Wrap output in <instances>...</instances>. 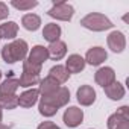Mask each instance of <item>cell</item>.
Instances as JSON below:
<instances>
[{
    "mask_svg": "<svg viewBox=\"0 0 129 129\" xmlns=\"http://www.w3.org/2000/svg\"><path fill=\"white\" fill-rule=\"evenodd\" d=\"M47 59H49V53H47V47L44 46H34L27 58V61L35 64V66H43Z\"/></svg>",
    "mask_w": 129,
    "mask_h": 129,
    "instance_id": "7c38bea8",
    "label": "cell"
},
{
    "mask_svg": "<svg viewBox=\"0 0 129 129\" xmlns=\"http://www.w3.org/2000/svg\"><path fill=\"white\" fill-rule=\"evenodd\" d=\"M49 76H50L52 79H55V81L61 85V84H66V82L69 81L70 73L66 70V67H64V66H58V64H56L55 67H52V69H50Z\"/></svg>",
    "mask_w": 129,
    "mask_h": 129,
    "instance_id": "ac0fdd59",
    "label": "cell"
},
{
    "mask_svg": "<svg viewBox=\"0 0 129 129\" xmlns=\"http://www.w3.org/2000/svg\"><path fill=\"white\" fill-rule=\"evenodd\" d=\"M23 72L34 73V75H40V73H41V66H35V64L29 62L27 59H24V61H23Z\"/></svg>",
    "mask_w": 129,
    "mask_h": 129,
    "instance_id": "d4e9b609",
    "label": "cell"
},
{
    "mask_svg": "<svg viewBox=\"0 0 129 129\" xmlns=\"http://www.w3.org/2000/svg\"><path fill=\"white\" fill-rule=\"evenodd\" d=\"M106 58H108L106 50H105L103 47H99V46H97V47H91V49L87 52V55H85V62H88L90 66L97 67V66H100L103 61H106Z\"/></svg>",
    "mask_w": 129,
    "mask_h": 129,
    "instance_id": "9c48e42d",
    "label": "cell"
},
{
    "mask_svg": "<svg viewBox=\"0 0 129 129\" xmlns=\"http://www.w3.org/2000/svg\"><path fill=\"white\" fill-rule=\"evenodd\" d=\"M0 79H2V70H0Z\"/></svg>",
    "mask_w": 129,
    "mask_h": 129,
    "instance_id": "4dcf8cb0",
    "label": "cell"
},
{
    "mask_svg": "<svg viewBox=\"0 0 129 129\" xmlns=\"http://www.w3.org/2000/svg\"><path fill=\"white\" fill-rule=\"evenodd\" d=\"M9 15V9H8V5L0 2V20H5L6 17Z\"/></svg>",
    "mask_w": 129,
    "mask_h": 129,
    "instance_id": "484cf974",
    "label": "cell"
},
{
    "mask_svg": "<svg viewBox=\"0 0 129 129\" xmlns=\"http://www.w3.org/2000/svg\"><path fill=\"white\" fill-rule=\"evenodd\" d=\"M40 97V91L38 88H30V90H26L24 93H21L18 96V106L21 108H32L37 100Z\"/></svg>",
    "mask_w": 129,
    "mask_h": 129,
    "instance_id": "8fae6325",
    "label": "cell"
},
{
    "mask_svg": "<svg viewBox=\"0 0 129 129\" xmlns=\"http://www.w3.org/2000/svg\"><path fill=\"white\" fill-rule=\"evenodd\" d=\"M106 43H108V47L114 52V53H121L126 47V37L123 32L120 30H114L108 35L106 38Z\"/></svg>",
    "mask_w": 129,
    "mask_h": 129,
    "instance_id": "8992f818",
    "label": "cell"
},
{
    "mask_svg": "<svg viewBox=\"0 0 129 129\" xmlns=\"http://www.w3.org/2000/svg\"><path fill=\"white\" fill-rule=\"evenodd\" d=\"M66 70L72 75V73H81L84 69H85V59L81 56V55H76V53H73V55H70L69 58H67V61H66Z\"/></svg>",
    "mask_w": 129,
    "mask_h": 129,
    "instance_id": "30bf717a",
    "label": "cell"
},
{
    "mask_svg": "<svg viewBox=\"0 0 129 129\" xmlns=\"http://www.w3.org/2000/svg\"><path fill=\"white\" fill-rule=\"evenodd\" d=\"M0 40H2V38H0Z\"/></svg>",
    "mask_w": 129,
    "mask_h": 129,
    "instance_id": "1f68e13d",
    "label": "cell"
},
{
    "mask_svg": "<svg viewBox=\"0 0 129 129\" xmlns=\"http://www.w3.org/2000/svg\"><path fill=\"white\" fill-rule=\"evenodd\" d=\"M47 53H49V58L53 59V61H61L64 56L67 55V44L64 41H56V43H52L49 47H47Z\"/></svg>",
    "mask_w": 129,
    "mask_h": 129,
    "instance_id": "4fadbf2b",
    "label": "cell"
},
{
    "mask_svg": "<svg viewBox=\"0 0 129 129\" xmlns=\"http://www.w3.org/2000/svg\"><path fill=\"white\" fill-rule=\"evenodd\" d=\"M18 34V24L15 21H6L0 24V38L5 40H15Z\"/></svg>",
    "mask_w": 129,
    "mask_h": 129,
    "instance_id": "2e32d148",
    "label": "cell"
},
{
    "mask_svg": "<svg viewBox=\"0 0 129 129\" xmlns=\"http://www.w3.org/2000/svg\"><path fill=\"white\" fill-rule=\"evenodd\" d=\"M27 52L29 47L24 40H14L2 49V58L6 64H15L18 61H24Z\"/></svg>",
    "mask_w": 129,
    "mask_h": 129,
    "instance_id": "7a4b0ae2",
    "label": "cell"
},
{
    "mask_svg": "<svg viewBox=\"0 0 129 129\" xmlns=\"http://www.w3.org/2000/svg\"><path fill=\"white\" fill-rule=\"evenodd\" d=\"M0 129H11V127L6 126V124H0Z\"/></svg>",
    "mask_w": 129,
    "mask_h": 129,
    "instance_id": "f1b7e54d",
    "label": "cell"
},
{
    "mask_svg": "<svg viewBox=\"0 0 129 129\" xmlns=\"http://www.w3.org/2000/svg\"><path fill=\"white\" fill-rule=\"evenodd\" d=\"M49 17L52 18H56V20H61V21H70L75 15V8L72 5H69L67 2H53V6L49 9L47 12Z\"/></svg>",
    "mask_w": 129,
    "mask_h": 129,
    "instance_id": "277c9868",
    "label": "cell"
},
{
    "mask_svg": "<svg viewBox=\"0 0 129 129\" xmlns=\"http://www.w3.org/2000/svg\"><path fill=\"white\" fill-rule=\"evenodd\" d=\"M117 114L129 120V106H120V108L117 109Z\"/></svg>",
    "mask_w": 129,
    "mask_h": 129,
    "instance_id": "83f0119b",
    "label": "cell"
},
{
    "mask_svg": "<svg viewBox=\"0 0 129 129\" xmlns=\"http://www.w3.org/2000/svg\"><path fill=\"white\" fill-rule=\"evenodd\" d=\"M84 120V111L78 106H70L66 109V112H64L62 115V121L66 123V126L69 127H76L82 123Z\"/></svg>",
    "mask_w": 129,
    "mask_h": 129,
    "instance_id": "5b68a950",
    "label": "cell"
},
{
    "mask_svg": "<svg viewBox=\"0 0 129 129\" xmlns=\"http://www.w3.org/2000/svg\"><path fill=\"white\" fill-rule=\"evenodd\" d=\"M37 129H61L58 124H55L53 121H43L41 124H38Z\"/></svg>",
    "mask_w": 129,
    "mask_h": 129,
    "instance_id": "4316f807",
    "label": "cell"
},
{
    "mask_svg": "<svg viewBox=\"0 0 129 129\" xmlns=\"http://www.w3.org/2000/svg\"><path fill=\"white\" fill-rule=\"evenodd\" d=\"M76 97L82 106H91L96 102V91L91 85H81L76 91Z\"/></svg>",
    "mask_w": 129,
    "mask_h": 129,
    "instance_id": "52a82bcc",
    "label": "cell"
},
{
    "mask_svg": "<svg viewBox=\"0 0 129 129\" xmlns=\"http://www.w3.org/2000/svg\"><path fill=\"white\" fill-rule=\"evenodd\" d=\"M70 102V91L66 87H61L58 91L49 96H43L38 103V111L44 117H53L59 108L66 106Z\"/></svg>",
    "mask_w": 129,
    "mask_h": 129,
    "instance_id": "6da1fadb",
    "label": "cell"
},
{
    "mask_svg": "<svg viewBox=\"0 0 129 129\" xmlns=\"http://www.w3.org/2000/svg\"><path fill=\"white\" fill-rule=\"evenodd\" d=\"M103 90H105V94H106L111 100H120V99L124 97V87H123L120 82H117V81L112 82L111 85L105 87Z\"/></svg>",
    "mask_w": 129,
    "mask_h": 129,
    "instance_id": "e0dca14e",
    "label": "cell"
},
{
    "mask_svg": "<svg viewBox=\"0 0 129 129\" xmlns=\"http://www.w3.org/2000/svg\"><path fill=\"white\" fill-rule=\"evenodd\" d=\"M21 24H23V27L26 30L35 32L41 26V18L37 14H24L23 18H21Z\"/></svg>",
    "mask_w": 129,
    "mask_h": 129,
    "instance_id": "ffe728a7",
    "label": "cell"
},
{
    "mask_svg": "<svg viewBox=\"0 0 129 129\" xmlns=\"http://www.w3.org/2000/svg\"><path fill=\"white\" fill-rule=\"evenodd\" d=\"M18 87H20L18 79L14 78V76H8L2 84H0V94H15Z\"/></svg>",
    "mask_w": 129,
    "mask_h": 129,
    "instance_id": "d6986e66",
    "label": "cell"
},
{
    "mask_svg": "<svg viewBox=\"0 0 129 129\" xmlns=\"http://www.w3.org/2000/svg\"><path fill=\"white\" fill-rule=\"evenodd\" d=\"M59 37H61V27H59V24L49 23V24L44 26V29H43V38L46 41H49L52 44V43L59 41Z\"/></svg>",
    "mask_w": 129,
    "mask_h": 129,
    "instance_id": "9a60e30c",
    "label": "cell"
},
{
    "mask_svg": "<svg viewBox=\"0 0 129 129\" xmlns=\"http://www.w3.org/2000/svg\"><path fill=\"white\" fill-rule=\"evenodd\" d=\"M2 118H3V114H2V108H0V124H2Z\"/></svg>",
    "mask_w": 129,
    "mask_h": 129,
    "instance_id": "f546056e",
    "label": "cell"
},
{
    "mask_svg": "<svg viewBox=\"0 0 129 129\" xmlns=\"http://www.w3.org/2000/svg\"><path fill=\"white\" fill-rule=\"evenodd\" d=\"M81 26H84L85 29L93 30V32H103V30L112 29L114 24L106 15H103L100 12H91V14H87L81 20Z\"/></svg>",
    "mask_w": 129,
    "mask_h": 129,
    "instance_id": "3957f363",
    "label": "cell"
},
{
    "mask_svg": "<svg viewBox=\"0 0 129 129\" xmlns=\"http://www.w3.org/2000/svg\"><path fill=\"white\" fill-rule=\"evenodd\" d=\"M94 81L97 85L105 88V87L111 85L112 82H115V72L111 67H100L94 75Z\"/></svg>",
    "mask_w": 129,
    "mask_h": 129,
    "instance_id": "ba28073f",
    "label": "cell"
},
{
    "mask_svg": "<svg viewBox=\"0 0 129 129\" xmlns=\"http://www.w3.org/2000/svg\"><path fill=\"white\" fill-rule=\"evenodd\" d=\"M108 129H129V120L114 112L108 117Z\"/></svg>",
    "mask_w": 129,
    "mask_h": 129,
    "instance_id": "44dd1931",
    "label": "cell"
},
{
    "mask_svg": "<svg viewBox=\"0 0 129 129\" xmlns=\"http://www.w3.org/2000/svg\"><path fill=\"white\" fill-rule=\"evenodd\" d=\"M40 75H34V73H27V72H23L20 79H18V84L20 87L23 88H27V87H32V85H37L40 84Z\"/></svg>",
    "mask_w": 129,
    "mask_h": 129,
    "instance_id": "603a6c76",
    "label": "cell"
},
{
    "mask_svg": "<svg viewBox=\"0 0 129 129\" xmlns=\"http://www.w3.org/2000/svg\"><path fill=\"white\" fill-rule=\"evenodd\" d=\"M11 6H14L15 9H20V11H29L35 6H38V2L37 0H12L11 2Z\"/></svg>",
    "mask_w": 129,
    "mask_h": 129,
    "instance_id": "cb8c5ba5",
    "label": "cell"
},
{
    "mask_svg": "<svg viewBox=\"0 0 129 129\" xmlns=\"http://www.w3.org/2000/svg\"><path fill=\"white\" fill-rule=\"evenodd\" d=\"M18 106V96L15 94H0V108L15 109Z\"/></svg>",
    "mask_w": 129,
    "mask_h": 129,
    "instance_id": "7402d4cb",
    "label": "cell"
},
{
    "mask_svg": "<svg viewBox=\"0 0 129 129\" xmlns=\"http://www.w3.org/2000/svg\"><path fill=\"white\" fill-rule=\"evenodd\" d=\"M59 88H61V85L55 79H52L50 76H47V78H44V79L40 81L38 91H40L41 96H49V94H53L55 91H58Z\"/></svg>",
    "mask_w": 129,
    "mask_h": 129,
    "instance_id": "5bb4252c",
    "label": "cell"
}]
</instances>
